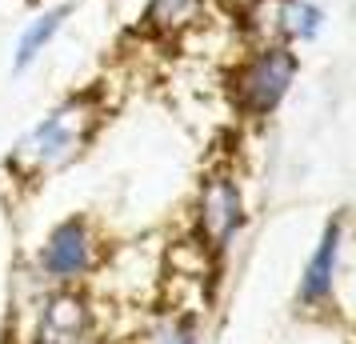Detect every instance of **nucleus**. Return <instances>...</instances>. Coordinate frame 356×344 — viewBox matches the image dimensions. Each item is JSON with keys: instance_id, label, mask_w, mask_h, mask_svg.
I'll use <instances>...</instances> for the list:
<instances>
[{"instance_id": "7ed1b4c3", "label": "nucleus", "mask_w": 356, "mask_h": 344, "mask_svg": "<svg viewBox=\"0 0 356 344\" xmlns=\"http://www.w3.org/2000/svg\"><path fill=\"white\" fill-rule=\"evenodd\" d=\"M100 264V232L84 213L65 216L36 248V277L52 288H72Z\"/></svg>"}, {"instance_id": "9d476101", "label": "nucleus", "mask_w": 356, "mask_h": 344, "mask_svg": "<svg viewBox=\"0 0 356 344\" xmlns=\"http://www.w3.org/2000/svg\"><path fill=\"white\" fill-rule=\"evenodd\" d=\"M84 344H92V341H84Z\"/></svg>"}, {"instance_id": "f03ea898", "label": "nucleus", "mask_w": 356, "mask_h": 344, "mask_svg": "<svg viewBox=\"0 0 356 344\" xmlns=\"http://www.w3.org/2000/svg\"><path fill=\"white\" fill-rule=\"evenodd\" d=\"M296 72H300V56L292 44L280 40L248 44V52L228 68V104L244 120H268L292 92Z\"/></svg>"}, {"instance_id": "f257e3e1", "label": "nucleus", "mask_w": 356, "mask_h": 344, "mask_svg": "<svg viewBox=\"0 0 356 344\" xmlns=\"http://www.w3.org/2000/svg\"><path fill=\"white\" fill-rule=\"evenodd\" d=\"M104 116H108L104 84L92 81L72 88L13 140L8 156H4V172L17 184H44L49 177L68 172L92 148Z\"/></svg>"}, {"instance_id": "6e6552de", "label": "nucleus", "mask_w": 356, "mask_h": 344, "mask_svg": "<svg viewBox=\"0 0 356 344\" xmlns=\"http://www.w3.org/2000/svg\"><path fill=\"white\" fill-rule=\"evenodd\" d=\"M340 245H344V220L332 216L328 224H324L321 240L312 248V256H308L305 272H300V304L308 309H316L324 304L328 296H332V284H337V264H340Z\"/></svg>"}, {"instance_id": "39448f33", "label": "nucleus", "mask_w": 356, "mask_h": 344, "mask_svg": "<svg viewBox=\"0 0 356 344\" xmlns=\"http://www.w3.org/2000/svg\"><path fill=\"white\" fill-rule=\"evenodd\" d=\"M92 328V309L76 288H52L40 300L33 344H84Z\"/></svg>"}, {"instance_id": "1a4fd4ad", "label": "nucleus", "mask_w": 356, "mask_h": 344, "mask_svg": "<svg viewBox=\"0 0 356 344\" xmlns=\"http://www.w3.org/2000/svg\"><path fill=\"white\" fill-rule=\"evenodd\" d=\"M148 341H152V344H196V341H200V332H196L193 316H172V320L156 325V332H152Z\"/></svg>"}, {"instance_id": "0eeeda50", "label": "nucleus", "mask_w": 356, "mask_h": 344, "mask_svg": "<svg viewBox=\"0 0 356 344\" xmlns=\"http://www.w3.org/2000/svg\"><path fill=\"white\" fill-rule=\"evenodd\" d=\"M212 0H145L140 8V33L156 44H177L209 20Z\"/></svg>"}, {"instance_id": "20e7f679", "label": "nucleus", "mask_w": 356, "mask_h": 344, "mask_svg": "<svg viewBox=\"0 0 356 344\" xmlns=\"http://www.w3.org/2000/svg\"><path fill=\"white\" fill-rule=\"evenodd\" d=\"M244 220V193L241 181L228 172V168H216L200 181V193H196V240L209 248L212 256H225L232 240L241 236Z\"/></svg>"}, {"instance_id": "423d86ee", "label": "nucleus", "mask_w": 356, "mask_h": 344, "mask_svg": "<svg viewBox=\"0 0 356 344\" xmlns=\"http://www.w3.org/2000/svg\"><path fill=\"white\" fill-rule=\"evenodd\" d=\"M76 13V4L65 0V4H49V8H36L33 20L20 28L17 44H13V56H8V72L13 76H24V72H33V65L44 56V52L60 40V33L68 28V20Z\"/></svg>"}]
</instances>
